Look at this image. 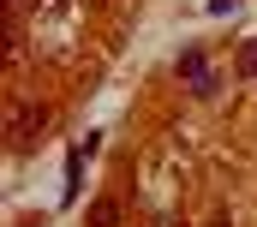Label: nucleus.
Instances as JSON below:
<instances>
[{
    "label": "nucleus",
    "instance_id": "nucleus-1",
    "mask_svg": "<svg viewBox=\"0 0 257 227\" xmlns=\"http://www.w3.org/2000/svg\"><path fill=\"white\" fill-rule=\"evenodd\" d=\"M180 78L192 84L197 96H215V90H221L215 72H209V54H203V48H186V54H180Z\"/></svg>",
    "mask_w": 257,
    "mask_h": 227
},
{
    "label": "nucleus",
    "instance_id": "nucleus-2",
    "mask_svg": "<svg viewBox=\"0 0 257 227\" xmlns=\"http://www.w3.org/2000/svg\"><path fill=\"white\" fill-rule=\"evenodd\" d=\"M233 66H239V78H257V36H251V42H239Z\"/></svg>",
    "mask_w": 257,
    "mask_h": 227
},
{
    "label": "nucleus",
    "instance_id": "nucleus-3",
    "mask_svg": "<svg viewBox=\"0 0 257 227\" xmlns=\"http://www.w3.org/2000/svg\"><path fill=\"white\" fill-rule=\"evenodd\" d=\"M90 227H114V197H102V203L90 209Z\"/></svg>",
    "mask_w": 257,
    "mask_h": 227
}]
</instances>
